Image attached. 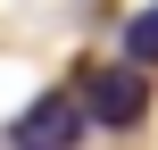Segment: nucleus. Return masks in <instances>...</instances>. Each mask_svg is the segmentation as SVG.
<instances>
[{
    "instance_id": "f257e3e1",
    "label": "nucleus",
    "mask_w": 158,
    "mask_h": 150,
    "mask_svg": "<svg viewBox=\"0 0 158 150\" xmlns=\"http://www.w3.org/2000/svg\"><path fill=\"white\" fill-rule=\"evenodd\" d=\"M83 134H92V109H83L75 92H42V100L8 125V142H17V150H75Z\"/></svg>"
},
{
    "instance_id": "f03ea898",
    "label": "nucleus",
    "mask_w": 158,
    "mask_h": 150,
    "mask_svg": "<svg viewBox=\"0 0 158 150\" xmlns=\"http://www.w3.org/2000/svg\"><path fill=\"white\" fill-rule=\"evenodd\" d=\"M83 109H92V125L133 134V125L150 117V84H142V67H133V58H125V67H100V75L83 84Z\"/></svg>"
},
{
    "instance_id": "7ed1b4c3",
    "label": "nucleus",
    "mask_w": 158,
    "mask_h": 150,
    "mask_svg": "<svg viewBox=\"0 0 158 150\" xmlns=\"http://www.w3.org/2000/svg\"><path fill=\"white\" fill-rule=\"evenodd\" d=\"M125 58H133V67H158V8H142V17L125 25Z\"/></svg>"
}]
</instances>
